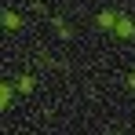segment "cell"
<instances>
[{
  "label": "cell",
  "instance_id": "6da1fadb",
  "mask_svg": "<svg viewBox=\"0 0 135 135\" xmlns=\"http://www.w3.org/2000/svg\"><path fill=\"white\" fill-rule=\"evenodd\" d=\"M113 29H117L120 37H132V33H135V26H132V18H117V26H113Z\"/></svg>",
  "mask_w": 135,
  "mask_h": 135
},
{
  "label": "cell",
  "instance_id": "7a4b0ae2",
  "mask_svg": "<svg viewBox=\"0 0 135 135\" xmlns=\"http://www.w3.org/2000/svg\"><path fill=\"white\" fill-rule=\"evenodd\" d=\"M99 26H102V29H113V26H117V15H113V11H102V15H99Z\"/></svg>",
  "mask_w": 135,
  "mask_h": 135
},
{
  "label": "cell",
  "instance_id": "3957f363",
  "mask_svg": "<svg viewBox=\"0 0 135 135\" xmlns=\"http://www.w3.org/2000/svg\"><path fill=\"white\" fill-rule=\"evenodd\" d=\"M4 26H7V29H18V15L7 11V15H4Z\"/></svg>",
  "mask_w": 135,
  "mask_h": 135
},
{
  "label": "cell",
  "instance_id": "277c9868",
  "mask_svg": "<svg viewBox=\"0 0 135 135\" xmlns=\"http://www.w3.org/2000/svg\"><path fill=\"white\" fill-rule=\"evenodd\" d=\"M7 102H11V88H7V84H0V106H7Z\"/></svg>",
  "mask_w": 135,
  "mask_h": 135
},
{
  "label": "cell",
  "instance_id": "5b68a950",
  "mask_svg": "<svg viewBox=\"0 0 135 135\" xmlns=\"http://www.w3.org/2000/svg\"><path fill=\"white\" fill-rule=\"evenodd\" d=\"M128 88H132V91H135V73H132V77H128Z\"/></svg>",
  "mask_w": 135,
  "mask_h": 135
}]
</instances>
